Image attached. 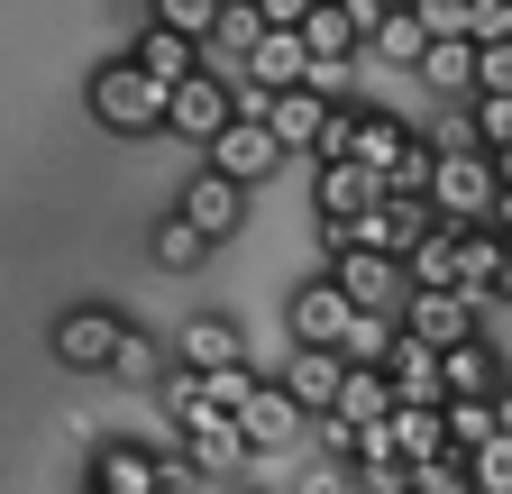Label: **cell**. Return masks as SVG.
Segmentation results:
<instances>
[{
    "label": "cell",
    "mask_w": 512,
    "mask_h": 494,
    "mask_svg": "<svg viewBox=\"0 0 512 494\" xmlns=\"http://www.w3.org/2000/svg\"><path fill=\"white\" fill-rule=\"evenodd\" d=\"M421 202H430L439 220H458V229L494 220V202H503L494 147H430V183H421Z\"/></svg>",
    "instance_id": "cell-1"
},
{
    "label": "cell",
    "mask_w": 512,
    "mask_h": 494,
    "mask_svg": "<svg viewBox=\"0 0 512 494\" xmlns=\"http://www.w3.org/2000/svg\"><path fill=\"white\" fill-rule=\"evenodd\" d=\"M83 101H92V119H101L110 138H147V129H165V83H147L128 55L92 74V92H83Z\"/></svg>",
    "instance_id": "cell-2"
},
{
    "label": "cell",
    "mask_w": 512,
    "mask_h": 494,
    "mask_svg": "<svg viewBox=\"0 0 512 494\" xmlns=\"http://www.w3.org/2000/svg\"><path fill=\"white\" fill-rule=\"evenodd\" d=\"M229 119H238V83H229L220 65L183 74V83L165 92V129H174V138H202V147H211V138L229 129Z\"/></svg>",
    "instance_id": "cell-3"
},
{
    "label": "cell",
    "mask_w": 512,
    "mask_h": 494,
    "mask_svg": "<svg viewBox=\"0 0 512 494\" xmlns=\"http://www.w3.org/2000/svg\"><path fill=\"white\" fill-rule=\"evenodd\" d=\"M174 458H183L192 476H238V467H247V440H238V421H229L220 403H192V412L174 421Z\"/></svg>",
    "instance_id": "cell-4"
},
{
    "label": "cell",
    "mask_w": 512,
    "mask_h": 494,
    "mask_svg": "<svg viewBox=\"0 0 512 494\" xmlns=\"http://www.w3.org/2000/svg\"><path fill=\"white\" fill-rule=\"evenodd\" d=\"M476 312H485V302H467L458 284H421V293H403V339L458 348V339H476Z\"/></svg>",
    "instance_id": "cell-5"
},
{
    "label": "cell",
    "mask_w": 512,
    "mask_h": 494,
    "mask_svg": "<svg viewBox=\"0 0 512 494\" xmlns=\"http://www.w3.org/2000/svg\"><path fill=\"white\" fill-rule=\"evenodd\" d=\"M275 165H284V138L266 129V119H247V110H238V119H229V129L211 138V174H229V183H238V193H256V183H266Z\"/></svg>",
    "instance_id": "cell-6"
},
{
    "label": "cell",
    "mask_w": 512,
    "mask_h": 494,
    "mask_svg": "<svg viewBox=\"0 0 512 494\" xmlns=\"http://www.w3.org/2000/svg\"><path fill=\"white\" fill-rule=\"evenodd\" d=\"M330 284L357 302V312H403V257H375V247H339L330 257Z\"/></svg>",
    "instance_id": "cell-7"
},
{
    "label": "cell",
    "mask_w": 512,
    "mask_h": 494,
    "mask_svg": "<svg viewBox=\"0 0 512 494\" xmlns=\"http://www.w3.org/2000/svg\"><path fill=\"white\" fill-rule=\"evenodd\" d=\"M302 430H311V412L284 394V376H256V394L238 403V440H247V458H256V449H293Z\"/></svg>",
    "instance_id": "cell-8"
},
{
    "label": "cell",
    "mask_w": 512,
    "mask_h": 494,
    "mask_svg": "<svg viewBox=\"0 0 512 494\" xmlns=\"http://www.w3.org/2000/svg\"><path fill=\"white\" fill-rule=\"evenodd\" d=\"M311 202H320V220H330V229H348L357 211L384 202V183H375L357 156H311Z\"/></svg>",
    "instance_id": "cell-9"
},
{
    "label": "cell",
    "mask_w": 512,
    "mask_h": 494,
    "mask_svg": "<svg viewBox=\"0 0 512 494\" xmlns=\"http://www.w3.org/2000/svg\"><path fill=\"white\" fill-rule=\"evenodd\" d=\"M430 220H439L430 202H394V193H384L375 211H357V220L339 229V247H375V257H412V238H421Z\"/></svg>",
    "instance_id": "cell-10"
},
{
    "label": "cell",
    "mask_w": 512,
    "mask_h": 494,
    "mask_svg": "<svg viewBox=\"0 0 512 494\" xmlns=\"http://www.w3.org/2000/svg\"><path fill=\"white\" fill-rule=\"evenodd\" d=\"M174 476H192L174 449H165V458H156V449H128V440L92 449V485H101V494H156V485H174Z\"/></svg>",
    "instance_id": "cell-11"
},
{
    "label": "cell",
    "mask_w": 512,
    "mask_h": 494,
    "mask_svg": "<svg viewBox=\"0 0 512 494\" xmlns=\"http://www.w3.org/2000/svg\"><path fill=\"white\" fill-rule=\"evenodd\" d=\"M119 339H128V321H119V312H64V321H55V357L74 366V376H110Z\"/></svg>",
    "instance_id": "cell-12"
},
{
    "label": "cell",
    "mask_w": 512,
    "mask_h": 494,
    "mask_svg": "<svg viewBox=\"0 0 512 494\" xmlns=\"http://www.w3.org/2000/svg\"><path fill=\"white\" fill-rule=\"evenodd\" d=\"M439 385H448V403H494V394H503L494 339L476 330V339H458V348H439Z\"/></svg>",
    "instance_id": "cell-13"
},
{
    "label": "cell",
    "mask_w": 512,
    "mask_h": 494,
    "mask_svg": "<svg viewBox=\"0 0 512 494\" xmlns=\"http://www.w3.org/2000/svg\"><path fill=\"white\" fill-rule=\"evenodd\" d=\"M174 211H183L192 229H202V238L220 247V238H238V220H247V193H238L229 174H211V165H202V174L183 183V202H174Z\"/></svg>",
    "instance_id": "cell-14"
},
{
    "label": "cell",
    "mask_w": 512,
    "mask_h": 494,
    "mask_svg": "<svg viewBox=\"0 0 512 494\" xmlns=\"http://www.w3.org/2000/svg\"><path fill=\"white\" fill-rule=\"evenodd\" d=\"M348 321H357V302H348L330 275L293 293V339H302V348H339V339H348Z\"/></svg>",
    "instance_id": "cell-15"
},
{
    "label": "cell",
    "mask_w": 512,
    "mask_h": 494,
    "mask_svg": "<svg viewBox=\"0 0 512 494\" xmlns=\"http://www.w3.org/2000/svg\"><path fill=\"white\" fill-rule=\"evenodd\" d=\"M256 119H266V129L284 138V156H293V147L311 156V147H320V119H330V101H320L311 83H293V92H275V101L256 110Z\"/></svg>",
    "instance_id": "cell-16"
},
{
    "label": "cell",
    "mask_w": 512,
    "mask_h": 494,
    "mask_svg": "<svg viewBox=\"0 0 512 494\" xmlns=\"http://www.w3.org/2000/svg\"><path fill=\"white\" fill-rule=\"evenodd\" d=\"M384 412H394V376H384V366H348V376H339V403L320 412V421H348V430H375Z\"/></svg>",
    "instance_id": "cell-17"
},
{
    "label": "cell",
    "mask_w": 512,
    "mask_h": 494,
    "mask_svg": "<svg viewBox=\"0 0 512 494\" xmlns=\"http://www.w3.org/2000/svg\"><path fill=\"white\" fill-rule=\"evenodd\" d=\"M339 376H348V357H339V348H302V357L284 366V394H293V403L320 421V412L339 403Z\"/></svg>",
    "instance_id": "cell-18"
},
{
    "label": "cell",
    "mask_w": 512,
    "mask_h": 494,
    "mask_svg": "<svg viewBox=\"0 0 512 494\" xmlns=\"http://www.w3.org/2000/svg\"><path fill=\"white\" fill-rule=\"evenodd\" d=\"M128 65H138L147 83H165V92H174L183 74H202V46H192V37H174V28H156V19H147V37L128 46Z\"/></svg>",
    "instance_id": "cell-19"
},
{
    "label": "cell",
    "mask_w": 512,
    "mask_h": 494,
    "mask_svg": "<svg viewBox=\"0 0 512 494\" xmlns=\"http://www.w3.org/2000/svg\"><path fill=\"white\" fill-rule=\"evenodd\" d=\"M439 101H476V37H430V55L412 65Z\"/></svg>",
    "instance_id": "cell-20"
},
{
    "label": "cell",
    "mask_w": 512,
    "mask_h": 494,
    "mask_svg": "<svg viewBox=\"0 0 512 494\" xmlns=\"http://www.w3.org/2000/svg\"><path fill=\"white\" fill-rule=\"evenodd\" d=\"M494 275H503V229L494 220L458 229V293L467 302H494Z\"/></svg>",
    "instance_id": "cell-21"
},
{
    "label": "cell",
    "mask_w": 512,
    "mask_h": 494,
    "mask_svg": "<svg viewBox=\"0 0 512 494\" xmlns=\"http://www.w3.org/2000/svg\"><path fill=\"white\" fill-rule=\"evenodd\" d=\"M366 55H384V65H421V55H430V28H421V10H375L366 19Z\"/></svg>",
    "instance_id": "cell-22"
},
{
    "label": "cell",
    "mask_w": 512,
    "mask_h": 494,
    "mask_svg": "<svg viewBox=\"0 0 512 494\" xmlns=\"http://www.w3.org/2000/svg\"><path fill=\"white\" fill-rule=\"evenodd\" d=\"M384 376H394V403H448V385H439V348H421V339H394Z\"/></svg>",
    "instance_id": "cell-23"
},
{
    "label": "cell",
    "mask_w": 512,
    "mask_h": 494,
    "mask_svg": "<svg viewBox=\"0 0 512 494\" xmlns=\"http://www.w3.org/2000/svg\"><path fill=\"white\" fill-rule=\"evenodd\" d=\"M183 366H247V339H238V321H220V312H202V321H183V348H174Z\"/></svg>",
    "instance_id": "cell-24"
},
{
    "label": "cell",
    "mask_w": 512,
    "mask_h": 494,
    "mask_svg": "<svg viewBox=\"0 0 512 494\" xmlns=\"http://www.w3.org/2000/svg\"><path fill=\"white\" fill-rule=\"evenodd\" d=\"M403 284H412V293H421V284H458V220H430V229L412 238Z\"/></svg>",
    "instance_id": "cell-25"
},
{
    "label": "cell",
    "mask_w": 512,
    "mask_h": 494,
    "mask_svg": "<svg viewBox=\"0 0 512 494\" xmlns=\"http://www.w3.org/2000/svg\"><path fill=\"white\" fill-rule=\"evenodd\" d=\"M394 339H403V312H357L348 339H339V357H348V366H384V357H394Z\"/></svg>",
    "instance_id": "cell-26"
},
{
    "label": "cell",
    "mask_w": 512,
    "mask_h": 494,
    "mask_svg": "<svg viewBox=\"0 0 512 494\" xmlns=\"http://www.w3.org/2000/svg\"><path fill=\"white\" fill-rule=\"evenodd\" d=\"M394 440H403V458H412V467H421V458H439V449H448L439 403H394Z\"/></svg>",
    "instance_id": "cell-27"
},
{
    "label": "cell",
    "mask_w": 512,
    "mask_h": 494,
    "mask_svg": "<svg viewBox=\"0 0 512 494\" xmlns=\"http://www.w3.org/2000/svg\"><path fill=\"white\" fill-rule=\"evenodd\" d=\"M256 37H266L256 0H229V10H220V28H211V55H220V65H247V55H256Z\"/></svg>",
    "instance_id": "cell-28"
},
{
    "label": "cell",
    "mask_w": 512,
    "mask_h": 494,
    "mask_svg": "<svg viewBox=\"0 0 512 494\" xmlns=\"http://www.w3.org/2000/svg\"><path fill=\"white\" fill-rule=\"evenodd\" d=\"M165 366H174V357H165V348H156L138 321H128V339H119V357H110V376H119V385H156Z\"/></svg>",
    "instance_id": "cell-29"
},
{
    "label": "cell",
    "mask_w": 512,
    "mask_h": 494,
    "mask_svg": "<svg viewBox=\"0 0 512 494\" xmlns=\"http://www.w3.org/2000/svg\"><path fill=\"white\" fill-rule=\"evenodd\" d=\"M202 257H211V238H202V229H192L183 211H174V220H156V266H174V275H192V266H202Z\"/></svg>",
    "instance_id": "cell-30"
},
{
    "label": "cell",
    "mask_w": 512,
    "mask_h": 494,
    "mask_svg": "<svg viewBox=\"0 0 512 494\" xmlns=\"http://www.w3.org/2000/svg\"><path fill=\"white\" fill-rule=\"evenodd\" d=\"M412 494H476L467 449H439V458H421V467H412Z\"/></svg>",
    "instance_id": "cell-31"
},
{
    "label": "cell",
    "mask_w": 512,
    "mask_h": 494,
    "mask_svg": "<svg viewBox=\"0 0 512 494\" xmlns=\"http://www.w3.org/2000/svg\"><path fill=\"white\" fill-rule=\"evenodd\" d=\"M220 10H229V0H156V28H174V37H192V46H211Z\"/></svg>",
    "instance_id": "cell-32"
},
{
    "label": "cell",
    "mask_w": 512,
    "mask_h": 494,
    "mask_svg": "<svg viewBox=\"0 0 512 494\" xmlns=\"http://www.w3.org/2000/svg\"><path fill=\"white\" fill-rule=\"evenodd\" d=\"M439 421H448V449H467V458L503 430V421H494V403H439Z\"/></svg>",
    "instance_id": "cell-33"
},
{
    "label": "cell",
    "mask_w": 512,
    "mask_h": 494,
    "mask_svg": "<svg viewBox=\"0 0 512 494\" xmlns=\"http://www.w3.org/2000/svg\"><path fill=\"white\" fill-rule=\"evenodd\" d=\"M467 119H476V147H512V92H476Z\"/></svg>",
    "instance_id": "cell-34"
},
{
    "label": "cell",
    "mask_w": 512,
    "mask_h": 494,
    "mask_svg": "<svg viewBox=\"0 0 512 494\" xmlns=\"http://www.w3.org/2000/svg\"><path fill=\"white\" fill-rule=\"evenodd\" d=\"M467 467H476V494H512V430H494Z\"/></svg>",
    "instance_id": "cell-35"
},
{
    "label": "cell",
    "mask_w": 512,
    "mask_h": 494,
    "mask_svg": "<svg viewBox=\"0 0 512 494\" xmlns=\"http://www.w3.org/2000/svg\"><path fill=\"white\" fill-rule=\"evenodd\" d=\"M476 92H512V37H485L476 46Z\"/></svg>",
    "instance_id": "cell-36"
},
{
    "label": "cell",
    "mask_w": 512,
    "mask_h": 494,
    "mask_svg": "<svg viewBox=\"0 0 512 494\" xmlns=\"http://www.w3.org/2000/svg\"><path fill=\"white\" fill-rule=\"evenodd\" d=\"M320 10V0H256V19H266V28H302Z\"/></svg>",
    "instance_id": "cell-37"
},
{
    "label": "cell",
    "mask_w": 512,
    "mask_h": 494,
    "mask_svg": "<svg viewBox=\"0 0 512 494\" xmlns=\"http://www.w3.org/2000/svg\"><path fill=\"white\" fill-rule=\"evenodd\" d=\"M494 302H512V238H503V275H494Z\"/></svg>",
    "instance_id": "cell-38"
},
{
    "label": "cell",
    "mask_w": 512,
    "mask_h": 494,
    "mask_svg": "<svg viewBox=\"0 0 512 494\" xmlns=\"http://www.w3.org/2000/svg\"><path fill=\"white\" fill-rule=\"evenodd\" d=\"M494 421H503V430H512V376H503V394H494Z\"/></svg>",
    "instance_id": "cell-39"
},
{
    "label": "cell",
    "mask_w": 512,
    "mask_h": 494,
    "mask_svg": "<svg viewBox=\"0 0 512 494\" xmlns=\"http://www.w3.org/2000/svg\"><path fill=\"white\" fill-rule=\"evenodd\" d=\"M494 174H503V193H512V147H494Z\"/></svg>",
    "instance_id": "cell-40"
},
{
    "label": "cell",
    "mask_w": 512,
    "mask_h": 494,
    "mask_svg": "<svg viewBox=\"0 0 512 494\" xmlns=\"http://www.w3.org/2000/svg\"><path fill=\"white\" fill-rule=\"evenodd\" d=\"M494 229H503V238H512V193H503V202H494Z\"/></svg>",
    "instance_id": "cell-41"
},
{
    "label": "cell",
    "mask_w": 512,
    "mask_h": 494,
    "mask_svg": "<svg viewBox=\"0 0 512 494\" xmlns=\"http://www.w3.org/2000/svg\"><path fill=\"white\" fill-rule=\"evenodd\" d=\"M183 485H192V476H174V485H156V494H183Z\"/></svg>",
    "instance_id": "cell-42"
},
{
    "label": "cell",
    "mask_w": 512,
    "mask_h": 494,
    "mask_svg": "<svg viewBox=\"0 0 512 494\" xmlns=\"http://www.w3.org/2000/svg\"><path fill=\"white\" fill-rule=\"evenodd\" d=\"M375 10H412V0H375Z\"/></svg>",
    "instance_id": "cell-43"
},
{
    "label": "cell",
    "mask_w": 512,
    "mask_h": 494,
    "mask_svg": "<svg viewBox=\"0 0 512 494\" xmlns=\"http://www.w3.org/2000/svg\"><path fill=\"white\" fill-rule=\"evenodd\" d=\"M83 494H101V485H83Z\"/></svg>",
    "instance_id": "cell-44"
}]
</instances>
